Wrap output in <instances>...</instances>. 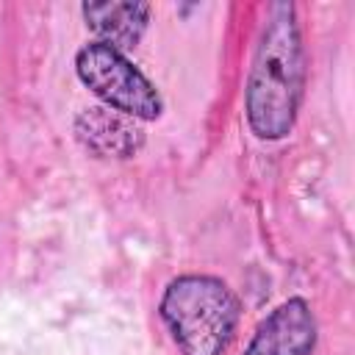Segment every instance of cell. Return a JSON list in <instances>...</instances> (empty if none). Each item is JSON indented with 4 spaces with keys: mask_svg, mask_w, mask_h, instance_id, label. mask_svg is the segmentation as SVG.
Returning a JSON list of instances; mask_svg holds the SVG:
<instances>
[{
    "mask_svg": "<svg viewBox=\"0 0 355 355\" xmlns=\"http://www.w3.org/2000/svg\"><path fill=\"white\" fill-rule=\"evenodd\" d=\"M75 139L97 158H130L144 144L139 119L108 105H89L75 116Z\"/></svg>",
    "mask_w": 355,
    "mask_h": 355,
    "instance_id": "5",
    "label": "cell"
},
{
    "mask_svg": "<svg viewBox=\"0 0 355 355\" xmlns=\"http://www.w3.org/2000/svg\"><path fill=\"white\" fill-rule=\"evenodd\" d=\"M316 336L311 305L302 297H291L258 324L244 355H311Z\"/></svg>",
    "mask_w": 355,
    "mask_h": 355,
    "instance_id": "4",
    "label": "cell"
},
{
    "mask_svg": "<svg viewBox=\"0 0 355 355\" xmlns=\"http://www.w3.org/2000/svg\"><path fill=\"white\" fill-rule=\"evenodd\" d=\"M83 19L86 28L97 36L100 44H108L119 53L139 44L144 36L150 6L147 3H83Z\"/></svg>",
    "mask_w": 355,
    "mask_h": 355,
    "instance_id": "6",
    "label": "cell"
},
{
    "mask_svg": "<svg viewBox=\"0 0 355 355\" xmlns=\"http://www.w3.org/2000/svg\"><path fill=\"white\" fill-rule=\"evenodd\" d=\"M158 313L180 355H222L239 327L236 294L211 275H180L161 294Z\"/></svg>",
    "mask_w": 355,
    "mask_h": 355,
    "instance_id": "2",
    "label": "cell"
},
{
    "mask_svg": "<svg viewBox=\"0 0 355 355\" xmlns=\"http://www.w3.org/2000/svg\"><path fill=\"white\" fill-rule=\"evenodd\" d=\"M75 72L103 105L119 114H128L139 122H150L158 119L164 111L158 89L133 67V61H128L125 53L108 44H83L75 55Z\"/></svg>",
    "mask_w": 355,
    "mask_h": 355,
    "instance_id": "3",
    "label": "cell"
},
{
    "mask_svg": "<svg viewBox=\"0 0 355 355\" xmlns=\"http://www.w3.org/2000/svg\"><path fill=\"white\" fill-rule=\"evenodd\" d=\"M305 89V50L291 3H272L252 55L244 111L250 130L263 141L291 133Z\"/></svg>",
    "mask_w": 355,
    "mask_h": 355,
    "instance_id": "1",
    "label": "cell"
}]
</instances>
